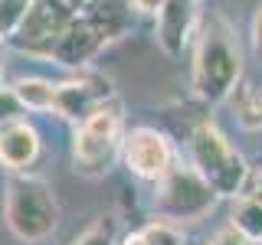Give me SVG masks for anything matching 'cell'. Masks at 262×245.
I'll list each match as a JSON object with an SVG mask.
<instances>
[{"mask_svg":"<svg viewBox=\"0 0 262 245\" xmlns=\"http://www.w3.org/2000/svg\"><path fill=\"white\" fill-rule=\"evenodd\" d=\"M243 76V49L236 43L233 27L223 16H210L200 23L193 46V92L203 102H223Z\"/></svg>","mask_w":262,"mask_h":245,"instance_id":"1","label":"cell"},{"mask_svg":"<svg viewBox=\"0 0 262 245\" xmlns=\"http://www.w3.org/2000/svg\"><path fill=\"white\" fill-rule=\"evenodd\" d=\"M4 219L20 242H43L59 223V206L43 180L13 177L4 190Z\"/></svg>","mask_w":262,"mask_h":245,"instance_id":"2","label":"cell"},{"mask_svg":"<svg viewBox=\"0 0 262 245\" xmlns=\"http://www.w3.org/2000/svg\"><path fill=\"white\" fill-rule=\"evenodd\" d=\"M118 147H121V108L115 102H105L76 128V141H72L76 174L105 177L118 157Z\"/></svg>","mask_w":262,"mask_h":245,"instance_id":"3","label":"cell"},{"mask_svg":"<svg viewBox=\"0 0 262 245\" xmlns=\"http://www.w3.org/2000/svg\"><path fill=\"white\" fill-rule=\"evenodd\" d=\"M190 151H193V170L216 190V196L243 193L249 167L239 157V151H233V144L220 134L216 125H210V121L196 125L190 137Z\"/></svg>","mask_w":262,"mask_h":245,"instance_id":"4","label":"cell"},{"mask_svg":"<svg viewBox=\"0 0 262 245\" xmlns=\"http://www.w3.org/2000/svg\"><path fill=\"white\" fill-rule=\"evenodd\" d=\"M216 206V190L196 170L170 167L167 177L158 180V209L167 223H193Z\"/></svg>","mask_w":262,"mask_h":245,"instance_id":"5","label":"cell"},{"mask_svg":"<svg viewBox=\"0 0 262 245\" xmlns=\"http://www.w3.org/2000/svg\"><path fill=\"white\" fill-rule=\"evenodd\" d=\"M125 163L135 177L141 180H161L174 167V151L170 141L154 128H138L125 137Z\"/></svg>","mask_w":262,"mask_h":245,"instance_id":"6","label":"cell"},{"mask_svg":"<svg viewBox=\"0 0 262 245\" xmlns=\"http://www.w3.org/2000/svg\"><path fill=\"white\" fill-rule=\"evenodd\" d=\"M105 102H112V82L102 76H82L72 82H62L53 92V111L69 121H85L92 111H98Z\"/></svg>","mask_w":262,"mask_h":245,"instance_id":"7","label":"cell"},{"mask_svg":"<svg viewBox=\"0 0 262 245\" xmlns=\"http://www.w3.org/2000/svg\"><path fill=\"white\" fill-rule=\"evenodd\" d=\"M105 43H108V39L102 36V30H98L85 13H76L72 23L62 30V36L56 39V46L49 49V56L62 65H82V62L92 59Z\"/></svg>","mask_w":262,"mask_h":245,"instance_id":"8","label":"cell"},{"mask_svg":"<svg viewBox=\"0 0 262 245\" xmlns=\"http://www.w3.org/2000/svg\"><path fill=\"white\" fill-rule=\"evenodd\" d=\"M193 4L196 0H167V4L158 10L154 16V36H158V46L167 56H180L190 39L193 30Z\"/></svg>","mask_w":262,"mask_h":245,"instance_id":"9","label":"cell"},{"mask_svg":"<svg viewBox=\"0 0 262 245\" xmlns=\"http://www.w3.org/2000/svg\"><path fill=\"white\" fill-rule=\"evenodd\" d=\"M39 157V134L30 121L10 118L0 125V163L7 170H27Z\"/></svg>","mask_w":262,"mask_h":245,"instance_id":"10","label":"cell"},{"mask_svg":"<svg viewBox=\"0 0 262 245\" xmlns=\"http://www.w3.org/2000/svg\"><path fill=\"white\" fill-rule=\"evenodd\" d=\"M229 95H233V108L239 114L243 128L249 131L262 128V88L256 82H236V88Z\"/></svg>","mask_w":262,"mask_h":245,"instance_id":"11","label":"cell"},{"mask_svg":"<svg viewBox=\"0 0 262 245\" xmlns=\"http://www.w3.org/2000/svg\"><path fill=\"white\" fill-rule=\"evenodd\" d=\"M13 98L20 102V108H30V111H53V92L56 85L46 79H20L13 82Z\"/></svg>","mask_w":262,"mask_h":245,"instance_id":"12","label":"cell"},{"mask_svg":"<svg viewBox=\"0 0 262 245\" xmlns=\"http://www.w3.org/2000/svg\"><path fill=\"white\" fill-rule=\"evenodd\" d=\"M233 229H239L246 239H262V206L249 196H239L233 203Z\"/></svg>","mask_w":262,"mask_h":245,"instance_id":"13","label":"cell"},{"mask_svg":"<svg viewBox=\"0 0 262 245\" xmlns=\"http://www.w3.org/2000/svg\"><path fill=\"white\" fill-rule=\"evenodd\" d=\"M30 10H33V0H0V39L13 36Z\"/></svg>","mask_w":262,"mask_h":245,"instance_id":"14","label":"cell"},{"mask_svg":"<svg viewBox=\"0 0 262 245\" xmlns=\"http://www.w3.org/2000/svg\"><path fill=\"white\" fill-rule=\"evenodd\" d=\"M72 245H115V223L108 216L95 219L89 229H82V232L72 239Z\"/></svg>","mask_w":262,"mask_h":245,"instance_id":"15","label":"cell"},{"mask_svg":"<svg viewBox=\"0 0 262 245\" xmlns=\"http://www.w3.org/2000/svg\"><path fill=\"white\" fill-rule=\"evenodd\" d=\"M141 235L147 239V245H187L184 235H180V229H177L174 223H167V219H161V223H151Z\"/></svg>","mask_w":262,"mask_h":245,"instance_id":"16","label":"cell"},{"mask_svg":"<svg viewBox=\"0 0 262 245\" xmlns=\"http://www.w3.org/2000/svg\"><path fill=\"white\" fill-rule=\"evenodd\" d=\"M243 196H249V200H256L259 206H262V167L259 170H249L246 186H243Z\"/></svg>","mask_w":262,"mask_h":245,"instance_id":"17","label":"cell"},{"mask_svg":"<svg viewBox=\"0 0 262 245\" xmlns=\"http://www.w3.org/2000/svg\"><path fill=\"white\" fill-rule=\"evenodd\" d=\"M16 111H20V102L13 98V92H10V88H0V125L10 121Z\"/></svg>","mask_w":262,"mask_h":245,"instance_id":"18","label":"cell"},{"mask_svg":"<svg viewBox=\"0 0 262 245\" xmlns=\"http://www.w3.org/2000/svg\"><path fill=\"white\" fill-rule=\"evenodd\" d=\"M213 245H252V239H246L239 229H233V226H229V229H223V232H216Z\"/></svg>","mask_w":262,"mask_h":245,"instance_id":"19","label":"cell"},{"mask_svg":"<svg viewBox=\"0 0 262 245\" xmlns=\"http://www.w3.org/2000/svg\"><path fill=\"white\" fill-rule=\"evenodd\" d=\"M167 4V0H128V7L131 10H138V13H144V16H158V10Z\"/></svg>","mask_w":262,"mask_h":245,"instance_id":"20","label":"cell"},{"mask_svg":"<svg viewBox=\"0 0 262 245\" xmlns=\"http://www.w3.org/2000/svg\"><path fill=\"white\" fill-rule=\"evenodd\" d=\"M252 49H256V56L262 59V7L256 10V20H252Z\"/></svg>","mask_w":262,"mask_h":245,"instance_id":"21","label":"cell"},{"mask_svg":"<svg viewBox=\"0 0 262 245\" xmlns=\"http://www.w3.org/2000/svg\"><path fill=\"white\" fill-rule=\"evenodd\" d=\"M121 245H147V239H144L141 232H135V235H128V239L121 242Z\"/></svg>","mask_w":262,"mask_h":245,"instance_id":"22","label":"cell"}]
</instances>
